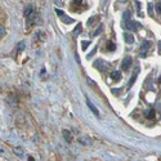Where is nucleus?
Instances as JSON below:
<instances>
[{
    "label": "nucleus",
    "instance_id": "obj_1",
    "mask_svg": "<svg viewBox=\"0 0 161 161\" xmlns=\"http://www.w3.org/2000/svg\"><path fill=\"white\" fill-rule=\"evenodd\" d=\"M56 13H57V16H58V17L63 21V23H66V25H71V23H73V22H75L71 17H68V16L64 14L63 11H59V9H56Z\"/></svg>",
    "mask_w": 161,
    "mask_h": 161
},
{
    "label": "nucleus",
    "instance_id": "obj_2",
    "mask_svg": "<svg viewBox=\"0 0 161 161\" xmlns=\"http://www.w3.org/2000/svg\"><path fill=\"white\" fill-rule=\"evenodd\" d=\"M125 29L126 30H132V31H137V30H139L141 29V25L138 23V22H133V21H128L125 22Z\"/></svg>",
    "mask_w": 161,
    "mask_h": 161
},
{
    "label": "nucleus",
    "instance_id": "obj_3",
    "mask_svg": "<svg viewBox=\"0 0 161 161\" xmlns=\"http://www.w3.org/2000/svg\"><path fill=\"white\" fill-rule=\"evenodd\" d=\"M124 40H125V43L129 44V45H132V44H134V43H135L134 35L130 34V32H124Z\"/></svg>",
    "mask_w": 161,
    "mask_h": 161
},
{
    "label": "nucleus",
    "instance_id": "obj_4",
    "mask_svg": "<svg viewBox=\"0 0 161 161\" xmlns=\"http://www.w3.org/2000/svg\"><path fill=\"white\" fill-rule=\"evenodd\" d=\"M130 64H132V57H125L121 62V68L124 71H126V70H129Z\"/></svg>",
    "mask_w": 161,
    "mask_h": 161
},
{
    "label": "nucleus",
    "instance_id": "obj_5",
    "mask_svg": "<svg viewBox=\"0 0 161 161\" xmlns=\"http://www.w3.org/2000/svg\"><path fill=\"white\" fill-rule=\"evenodd\" d=\"M62 135H63L64 141H66L67 143H71V142H72V135H71V133L68 132V130H66V129H63V130H62Z\"/></svg>",
    "mask_w": 161,
    "mask_h": 161
},
{
    "label": "nucleus",
    "instance_id": "obj_6",
    "mask_svg": "<svg viewBox=\"0 0 161 161\" xmlns=\"http://www.w3.org/2000/svg\"><path fill=\"white\" fill-rule=\"evenodd\" d=\"M111 77H112V80L115 81V82H117V81H120L121 80V72L120 71H113L112 73H111Z\"/></svg>",
    "mask_w": 161,
    "mask_h": 161
},
{
    "label": "nucleus",
    "instance_id": "obj_7",
    "mask_svg": "<svg viewBox=\"0 0 161 161\" xmlns=\"http://www.w3.org/2000/svg\"><path fill=\"white\" fill-rule=\"evenodd\" d=\"M86 103H88L89 108H90V111H93V112H94V115H95V116H99V111H98V110H97V107H95V106H94L93 103L90 102L89 99H86Z\"/></svg>",
    "mask_w": 161,
    "mask_h": 161
},
{
    "label": "nucleus",
    "instance_id": "obj_8",
    "mask_svg": "<svg viewBox=\"0 0 161 161\" xmlns=\"http://www.w3.org/2000/svg\"><path fill=\"white\" fill-rule=\"evenodd\" d=\"M144 116L147 119H153L156 116V112H155V110L153 108H150V110H147V111H144Z\"/></svg>",
    "mask_w": 161,
    "mask_h": 161
},
{
    "label": "nucleus",
    "instance_id": "obj_9",
    "mask_svg": "<svg viewBox=\"0 0 161 161\" xmlns=\"http://www.w3.org/2000/svg\"><path fill=\"white\" fill-rule=\"evenodd\" d=\"M138 72H139V70L137 68V71H135V73H133V76L130 77V80H129V82H128V86L129 88H132L133 86V84L135 82V80H137V76H138Z\"/></svg>",
    "mask_w": 161,
    "mask_h": 161
},
{
    "label": "nucleus",
    "instance_id": "obj_10",
    "mask_svg": "<svg viewBox=\"0 0 161 161\" xmlns=\"http://www.w3.org/2000/svg\"><path fill=\"white\" fill-rule=\"evenodd\" d=\"M79 142H80V143H82V144H85V146H90L91 143H93L89 137H81L79 139Z\"/></svg>",
    "mask_w": 161,
    "mask_h": 161
},
{
    "label": "nucleus",
    "instance_id": "obj_11",
    "mask_svg": "<svg viewBox=\"0 0 161 161\" xmlns=\"http://www.w3.org/2000/svg\"><path fill=\"white\" fill-rule=\"evenodd\" d=\"M32 14H34V8H32L31 5H27L26 9H25V16L29 18V17L32 16Z\"/></svg>",
    "mask_w": 161,
    "mask_h": 161
},
{
    "label": "nucleus",
    "instance_id": "obj_12",
    "mask_svg": "<svg viewBox=\"0 0 161 161\" xmlns=\"http://www.w3.org/2000/svg\"><path fill=\"white\" fill-rule=\"evenodd\" d=\"M13 152H14L17 156H23V153H25V151L21 148V147H14V148H13Z\"/></svg>",
    "mask_w": 161,
    "mask_h": 161
},
{
    "label": "nucleus",
    "instance_id": "obj_13",
    "mask_svg": "<svg viewBox=\"0 0 161 161\" xmlns=\"http://www.w3.org/2000/svg\"><path fill=\"white\" fill-rule=\"evenodd\" d=\"M7 34V30H5V27H4V25H0V39L4 38Z\"/></svg>",
    "mask_w": 161,
    "mask_h": 161
},
{
    "label": "nucleus",
    "instance_id": "obj_14",
    "mask_svg": "<svg viewBox=\"0 0 161 161\" xmlns=\"http://www.w3.org/2000/svg\"><path fill=\"white\" fill-rule=\"evenodd\" d=\"M148 48H150V43H148V41H143L142 45H141V49L142 50H147Z\"/></svg>",
    "mask_w": 161,
    "mask_h": 161
},
{
    "label": "nucleus",
    "instance_id": "obj_15",
    "mask_svg": "<svg viewBox=\"0 0 161 161\" xmlns=\"http://www.w3.org/2000/svg\"><path fill=\"white\" fill-rule=\"evenodd\" d=\"M89 44H90V43H89V41H86V40H85V41H82V43H81V49H82V50H85L86 48L89 47Z\"/></svg>",
    "mask_w": 161,
    "mask_h": 161
},
{
    "label": "nucleus",
    "instance_id": "obj_16",
    "mask_svg": "<svg viewBox=\"0 0 161 161\" xmlns=\"http://www.w3.org/2000/svg\"><path fill=\"white\" fill-rule=\"evenodd\" d=\"M107 49L108 50H115V44L112 43V41H108L107 43Z\"/></svg>",
    "mask_w": 161,
    "mask_h": 161
},
{
    "label": "nucleus",
    "instance_id": "obj_17",
    "mask_svg": "<svg viewBox=\"0 0 161 161\" xmlns=\"http://www.w3.org/2000/svg\"><path fill=\"white\" fill-rule=\"evenodd\" d=\"M102 29H103V27H102V26H99L98 29H97V30H95V31H94V32H93V34H91V35H93V36H97V35H99V32L102 31Z\"/></svg>",
    "mask_w": 161,
    "mask_h": 161
},
{
    "label": "nucleus",
    "instance_id": "obj_18",
    "mask_svg": "<svg viewBox=\"0 0 161 161\" xmlns=\"http://www.w3.org/2000/svg\"><path fill=\"white\" fill-rule=\"evenodd\" d=\"M25 49V41H22V43L18 44V52H21V50Z\"/></svg>",
    "mask_w": 161,
    "mask_h": 161
},
{
    "label": "nucleus",
    "instance_id": "obj_19",
    "mask_svg": "<svg viewBox=\"0 0 161 161\" xmlns=\"http://www.w3.org/2000/svg\"><path fill=\"white\" fill-rule=\"evenodd\" d=\"M129 18H130V12H125V13H124V20L128 22Z\"/></svg>",
    "mask_w": 161,
    "mask_h": 161
},
{
    "label": "nucleus",
    "instance_id": "obj_20",
    "mask_svg": "<svg viewBox=\"0 0 161 161\" xmlns=\"http://www.w3.org/2000/svg\"><path fill=\"white\" fill-rule=\"evenodd\" d=\"M80 30H81V25L79 23V25L76 26V29L73 30V34H75V35H77V34H79V31H80Z\"/></svg>",
    "mask_w": 161,
    "mask_h": 161
},
{
    "label": "nucleus",
    "instance_id": "obj_21",
    "mask_svg": "<svg viewBox=\"0 0 161 161\" xmlns=\"http://www.w3.org/2000/svg\"><path fill=\"white\" fill-rule=\"evenodd\" d=\"M156 11H157L159 13H161V3H157V4H156Z\"/></svg>",
    "mask_w": 161,
    "mask_h": 161
},
{
    "label": "nucleus",
    "instance_id": "obj_22",
    "mask_svg": "<svg viewBox=\"0 0 161 161\" xmlns=\"http://www.w3.org/2000/svg\"><path fill=\"white\" fill-rule=\"evenodd\" d=\"M86 81H88V84H89L90 86H95V82L91 81V79H86Z\"/></svg>",
    "mask_w": 161,
    "mask_h": 161
},
{
    "label": "nucleus",
    "instance_id": "obj_23",
    "mask_svg": "<svg viewBox=\"0 0 161 161\" xmlns=\"http://www.w3.org/2000/svg\"><path fill=\"white\" fill-rule=\"evenodd\" d=\"M29 161H35V159L32 157V156H29Z\"/></svg>",
    "mask_w": 161,
    "mask_h": 161
},
{
    "label": "nucleus",
    "instance_id": "obj_24",
    "mask_svg": "<svg viewBox=\"0 0 161 161\" xmlns=\"http://www.w3.org/2000/svg\"><path fill=\"white\" fill-rule=\"evenodd\" d=\"M159 82H161V76H160V79H159Z\"/></svg>",
    "mask_w": 161,
    "mask_h": 161
}]
</instances>
